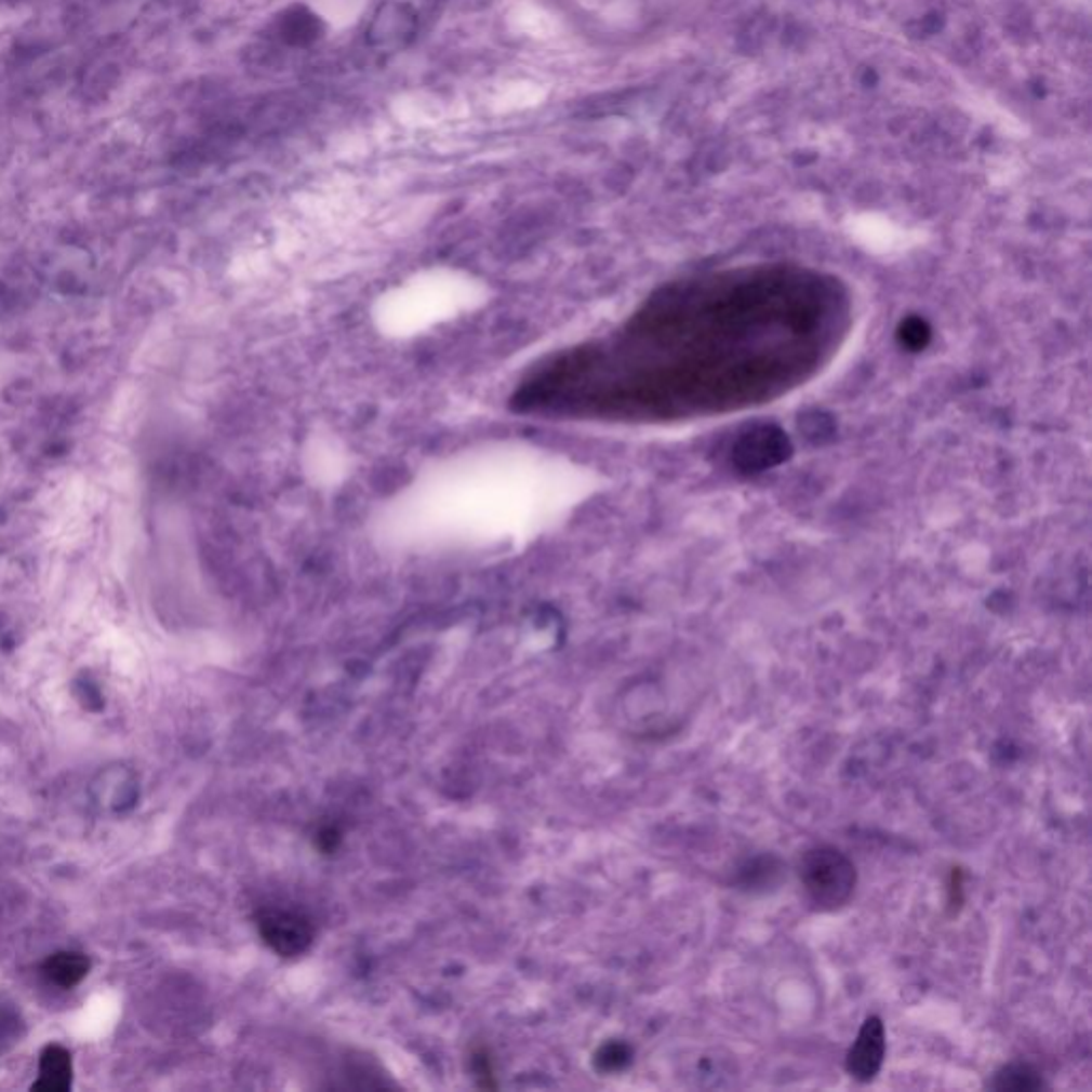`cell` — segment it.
I'll return each mask as SVG.
<instances>
[{"mask_svg":"<svg viewBox=\"0 0 1092 1092\" xmlns=\"http://www.w3.org/2000/svg\"><path fill=\"white\" fill-rule=\"evenodd\" d=\"M798 875L809 903L820 911H835L848 905L858 879L854 862L830 845L804 852Z\"/></svg>","mask_w":1092,"mask_h":1092,"instance_id":"obj_1","label":"cell"},{"mask_svg":"<svg viewBox=\"0 0 1092 1092\" xmlns=\"http://www.w3.org/2000/svg\"><path fill=\"white\" fill-rule=\"evenodd\" d=\"M791 453L787 436L777 425H756L732 449V464L741 471L758 474L783 464Z\"/></svg>","mask_w":1092,"mask_h":1092,"instance_id":"obj_2","label":"cell"},{"mask_svg":"<svg viewBox=\"0 0 1092 1092\" xmlns=\"http://www.w3.org/2000/svg\"><path fill=\"white\" fill-rule=\"evenodd\" d=\"M263 941L282 958L302 956L314 941L310 920L291 909H263L256 918Z\"/></svg>","mask_w":1092,"mask_h":1092,"instance_id":"obj_3","label":"cell"},{"mask_svg":"<svg viewBox=\"0 0 1092 1092\" xmlns=\"http://www.w3.org/2000/svg\"><path fill=\"white\" fill-rule=\"evenodd\" d=\"M883 1056H885V1028L877 1015H870L862 1024L858 1039L848 1052L845 1069L854 1080L870 1082L879 1074Z\"/></svg>","mask_w":1092,"mask_h":1092,"instance_id":"obj_4","label":"cell"},{"mask_svg":"<svg viewBox=\"0 0 1092 1092\" xmlns=\"http://www.w3.org/2000/svg\"><path fill=\"white\" fill-rule=\"evenodd\" d=\"M414 30H416V15L412 13V9L399 2H387L374 15L368 35L372 45L395 50L403 48L405 41L412 39Z\"/></svg>","mask_w":1092,"mask_h":1092,"instance_id":"obj_5","label":"cell"},{"mask_svg":"<svg viewBox=\"0 0 1092 1092\" xmlns=\"http://www.w3.org/2000/svg\"><path fill=\"white\" fill-rule=\"evenodd\" d=\"M74 1082V1063L69 1050L58 1043L48 1046L39 1058V1080L32 1084L37 1092H67Z\"/></svg>","mask_w":1092,"mask_h":1092,"instance_id":"obj_6","label":"cell"},{"mask_svg":"<svg viewBox=\"0 0 1092 1092\" xmlns=\"http://www.w3.org/2000/svg\"><path fill=\"white\" fill-rule=\"evenodd\" d=\"M278 32L284 43L293 48H306L322 37V22L310 9L293 6L280 17Z\"/></svg>","mask_w":1092,"mask_h":1092,"instance_id":"obj_7","label":"cell"},{"mask_svg":"<svg viewBox=\"0 0 1092 1092\" xmlns=\"http://www.w3.org/2000/svg\"><path fill=\"white\" fill-rule=\"evenodd\" d=\"M90 973V958L81 951H56L43 962L48 982L61 988H74Z\"/></svg>","mask_w":1092,"mask_h":1092,"instance_id":"obj_8","label":"cell"},{"mask_svg":"<svg viewBox=\"0 0 1092 1092\" xmlns=\"http://www.w3.org/2000/svg\"><path fill=\"white\" fill-rule=\"evenodd\" d=\"M781 873H783V866H781L780 858H775V856H760V858L749 860L738 870V885L749 892L767 890L780 881Z\"/></svg>","mask_w":1092,"mask_h":1092,"instance_id":"obj_9","label":"cell"},{"mask_svg":"<svg viewBox=\"0 0 1092 1092\" xmlns=\"http://www.w3.org/2000/svg\"><path fill=\"white\" fill-rule=\"evenodd\" d=\"M1041 1087H1043V1080H1041L1039 1071H1035L1030 1065H1022V1063L1003 1067L1001 1071H997L995 1082H993V1089H997V1091H1037Z\"/></svg>","mask_w":1092,"mask_h":1092,"instance_id":"obj_10","label":"cell"},{"mask_svg":"<svg viewBox=\"0 0 1092 1092\" xmlns=\"http://www.w3.org/2000/svg\"><path fill=\"white\" fill-rule=\"evenodd\" d=\"M802 436L813 442V444H824L828 440L835 438V421L833 416H828L826 412H807L804 416H800V423H798Z\"/></svg>","mask_w":1092,"mask_h":1092,"instance_id":"obj_11","label":"cell"},{"mask_svg":"<svg viewBox=\"0 0 1092 1092\" xmlns=\"http://www.w3.org/2000/svg\"><path fill=\"white\" fill-rule=\"evenodd\" d=\"M898 339L909 350H922L929 344V339H931V327L927 324V320H922L918 316H911V318H907V320L901 322V327H898Z\"/></svg>","mask_w":1092,"mask_h":1092,"instance_id":"obj_12","label":"cell"},{"mask_svg":"<svg viewBox=\"0 0 1092 1092\" xmlns=\"http://www.w3.org/2000/svg\"><path fill=\"white\" fill-rule=\"evenodd\" d=\"M629 1061H631V1050H629V1046L620 1043V1041H611V1043L602 1046L600 1052L596 1054V1065L602 1071H620V1069H624L625 1065H629Z\"/></svg>","mask_w":1092,"mask_h":1092,"instance_id":"obj_13","label":"cell"}]
</instances>
